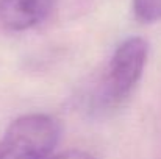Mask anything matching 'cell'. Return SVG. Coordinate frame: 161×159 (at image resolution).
I'll return each instance as SVG.
<instances>
[{
  "instance_id": "cell-1",
  "label": "cell",
  "mask_w": 161,
  "mask_h": 159,
  "mask_svg": "<svg viewBox=\"0 0 161 159\" xmlns=\"http://www.w3.org/2000/svg\"><path fill=\"white\" fill-rule=\"evenodd\" d=\"M59 125L49 114H25L6 128L0 159H49L59 140Z\"/></svg>"
},
{
  "instance_id": "cell-2",
  "label": "cell",
  "mask_w": 161,
  "mask_h": 159,
  "mask_svg": "<svg viewBox=\"0 0 161 159\" xmlns=\"http://www.w3.org/2000/svg\"><path fill=\"white\" fill-rule=\"evenodd\" d=\"M149 56V44L139 36L122 41L113 53L103 81V102H124L139 83Z\"/></svg>"
},
{
  "instance_id": "cell-3",
  "label": "cell",
  "mask_w": 161,
  "mask_h": 159,
  "mask_svg": "<svg viewBox=\"0 0 161 159\" xmlns=\"http://www.w3.org/2000/svg\"><path fill=\"white\" fill-rule=\"evenodd\" d=\"M52 9V0H0V20L11 31H25L41 24Z\"/></svg>"
},
{
  "instance_id": "cell-4",
  "label": "cell",
  "mask_w": 161,
  "mask_h": 159,
  "mask_svg": "<svg viewBox=\"0 0 161 159\" xmlns=\"http://www.w3.org/2000/svg\"><path fill=\"white\" fill-rule=\"evenodd\" d=\"M133 11L141 22L152 24L161 20V0H133Z\"/></svg>"
},
{
  "instance_id": "cell-5",
  "label": "cell",
  "mask_w": 161,
  "mask_h": 159,
  "mask_svg": "<svg viewBox=\"0 0 161 159\" xmlns=\"http://www.w3.org/2000/svg\"><path fill=\"white\" fill-rule=\"evenodd\" d=\"M52 159H96L92 155L86 153V151H81V150H70V151H66V153H61L58 156H55Z\"/></svg>"
}]
</instances>
